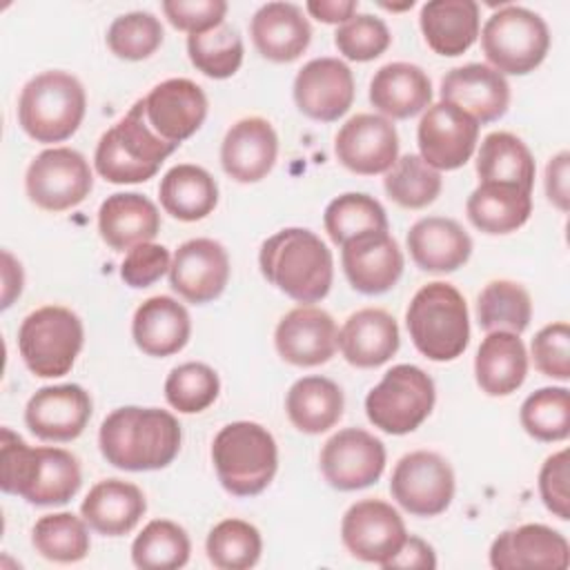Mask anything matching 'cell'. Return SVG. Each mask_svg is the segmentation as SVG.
I'll return each mask as SVG.
<instances>
[{"instance_id": "cell-1", "label": "cell", "mask_w": 570, "mask_h": 570, "mask_svg": "<svg viewBox=\"0 0 570 570\" xmlns=\"http://www.w3.org/2000/svg\"><path fill=\"white\" fill-rule=\"evenodd\" d=\"M178 419L160 407L125 405L105 416L98 445L107 463L127 472L167 468L180 450Z\"/></svg>"}, {"instance_id": "cell-2", "label": "cell", "mask_w": 570, "mask_h": 570, "mask_svg": "<svg viewBox=\"0 0 570 570\" xmlns=\"http://www.w3.org/2000/svg\"><path fill=\"white\" fill-rule=\"evenodd\" d=\"M82 485L78 459L62 448H31L11 428L0 430V488L31 505H65Z\"/></svg>"}, {"instance_id": "cell-3", "label": "cell", "mask_w": 570, "mask_h": 570, "mask_svg": "<svg viewBox=\"0 0 570 570\" xmlns=\"http://www.w3.org/2000/svg\"><path fill=\"white\" fill-rule=\"evenodd\" d=\"M258 267L267 283L301 305L323 301L334 281L332 252L305 227H285L263 240Z\"/></svg>"}, {"instance_id": "cell-4", "label": "cell", "mask_w": 570, "mask_h": 570, "mask_svg": "<svg viewBox=\"0 0 570 570\" xmlns=\"http://www.w3.org/2000/svg\"><path fill=\"white\" fill-rule=\"evenodd\" d=\"M405 325L414 347L430 361L461 356L470 343V314L463 294L443 281L423 285L410 301Z\"/></svg>"}, {"instance_id": "cell-5", "label": "cell", "mask_w": 570, "mask_h": 570, "mask_svg": "<svg viewBox=\"0 0 570 570\" xmlns=\"http://www.w3.org/2000/svg\"><path fill=\"white\" fill-rule=\"evenodd\" d=\"M212 463L229 494L256 497L276 476L278 448L272 432L261 423L234 421L214 436Z\"/></svg>"}, {"instance_id": "cell-6", "label": "cell", "mask_w": 570, "mask_h": 570, "mask_svg": "<svg viewBox=\"0 0 570 570\" xmlns=\"http://www.w3.org/2000/svg\"><path fill=\"white\" fill-rule=\"evenodd\" d=\"M178 147L163 140L145 120L142 100L109 127L94 154L96 171L114 185L145 183L156 176L163 160L171 156Z\"/></svg>"}, {"instance_id": "cell-7", "label": "cell", "mask_w": 570, "mask_h": 570, "mask_svg": "<svg viewBox=\"0 0 570 570\" xmlns=\"http://www.w3.org/2000/svg\"><path fill=\"white\" fill-rule=\"evenodd\" d=\"M87 111L82 82L60 69L33 76L18 98V122L36 142H62L71 138Z\"/></svg>"}, {"instance_id": "cell-8", "label": "cell", "mask_w": 570, "mask_h": 570, "mask_svg": "<svg viewBox=\"0 0 570 570\" xmlns=\"http://www.w3.org/2000/svg\"><path fill=\"white\" fill-rule=\"evenodd\" d=\"M85 343L82 321L62 305H42L18 327V350L31 374L40 379L65 376Z\"/></svg>"}, {"instance_id": "cell-9", "label": "cell", "mask_w": 570, "mask_h": 570, "mask_svg": "<svg viewBox=\"0 0 570 570\" xmlns=\"http://www.w3.org/2000/svg\"><path fill=\"white\" fill-rule=\"evenodd\" d=\"M481 49L499 73L525 76L548 56L550 29L532 9L505 4L494 11L481 29Z\"/></svg>"}, {"instance_id": "cell-10", "label": "cell", "mask_w": 570, "mask_h": 570, "mask_svg": "<svg viewBox=\"0 0 570 570\" xmlns=\"http://www.w3.org/2000/svg\"><path fill=\"white\" fill-rule=\"evenodd\" d=\"M436 401L434 381L421 367L401 363L390 367L379 385L365 396L370 423L387 434L414 432L432 412Z\"/></svg>"}, {"instance_id": "cell-11", "label": "cell", "mask_w": 570, "mask_h": 570, "mask_svg": "<svg viewBox=\"0 0 570 570\" xmlns=\"http://www.w3.org/2000/svg\"><path fill=\"white\" fill-rule=\"evenodd\" d=\"M94 187L87 158L71 147L40 151L27 167L24 189L29 200L45 212H65L80 205Z\"/></svg>"}, {"instance_id": "cell-12", "label": "cell", "mask_w": 570, "mask_h": 570, "mask_svg": "<svg viewBox=\"0 0 570 570\" xmlns=\"http://www.w3.org/2000/svg\"><path fill=\"white\" fill-rule=\"evenodd\" d=\"M392 499L414 517H436L454 499V470L436 452L414 450L403 454L390 479Z\"/></svg>"}, {"instance_id": "cell-13", "label": "cell", "mask_w": 570, "mask_h": 570, "mask_svg": "<svg viewBox=\"0 0 570 570\" xmlns=\"http://www.w3.org/2000/svg\"><path fill=\"white\" fill-rule=\"evenodd\" d=\"M318 465L334 490H363L381 479L385 445L363 428H345L323 443Z\"/></svg>"}, {"instance_id": "cell-14", "label": "cell", "mask_w": 570, "mask_h": 570, "mask_svg": "<svg viewBox=\"0 0 570 570\" xmlns=\"http://www.w3.org/2000/svg\"><path fill=\"white\" fill-rule=\"evenodd\" d=\"M341 539L352 557L383 568L405 543L407 530L399 510L387 501L363 499L343 514Z\"/></svg>"}, {"instance_id": "cell-15", "label": "cell", "mask_w": 570, "mask_h": 570, "mask_svg": "<svg viewBox=\"0 0 570 570\" xmlns=\"http://www.w3.org/2000/svg\"><path fill=\"white\" fill-rule=\"evenodd\" d=\"M419 156L436 171L463 167L476 149L479 122L450 102L430 105L416 129Z\"/></svg>"}, {"instance_id": "cell-16", "label": "cell", "mask_w": 570, "mask_h": 570, "mask_svg": "<svg viewBox=\"0 0 570 570\" xmlns=\"http://www.w3.org/2000/svg\"><path fill=\"white\" fill-rule=\"evenodd\" d=\"M336 160L358 174H385L399 158V134L390 118L379 114H356L341 125L334 138Z\"/></svg>"}, {"instance_id": "cell-17", "label": "cell", "mask_w": 570, "mask_h": 570, "mask_svg": "<svg viewBox=\"0 0 570 570\" xmlns=\"http://www.w3.org/2000/svg\"><path fill=\"white\" fill-rule=\"evenodd\" d=\"M352 69L338 58H314L294 78V102L301 114L318 122H334L354 102Z\"/></svg>"}, {"instance_id": "cell-18", "label": "cell", "mask_w": 570, "mask_h": 570, "mask_svg": "<svg viewBox=\"0 0 570 570\" xmlns=\"http://www.w3.org/2000/svg\"><path fill=\"white\" fill-rule=\"evenodd\" d=\"M140 100L147 125L176 147L194 136L207 118V96L189 78L163 80Z\"/></svg>"}, {"instance_id": "cell-19", "label": "cell", "mask_w": 570, "mask_h": 570, "mask_svg": "<svg viewBox=\"0 0 570 570\" xmlns=\"http://www.w3.org/2000/svg\"><path fill=\"white\" fill-rule=\"evenodd\" d=\"M91 396L76 383L40 387L24 407V423L33 436L51 443L78 439L91 419Z\"/></svg>"}, {"instance_id": "cell-20", "label": "cell", "mask_w": 570, "mask_h": 570, "mask_svg": "<svg viewBox=\"0 0 570 570\" xmlns=\"http://www.w3.org/2000/svg\"><path fill=\"white\" fill-rule=\"evenodd\" d=\"M229 281V254L214 238L185 240L169 267V285L194 305L218 298Z\"/></svg>"}, {"instance_id": "cell-21", "label": "cell", "mask_w": 570, "mask_h": 570, "mask_svg": "<svg viewBox=\"0 0 570 570\" xmlns=\"http://www.w3.org/2000/svg\"><path fill=\"white\" fill-rule=\"evenodd\" d=\"M341 265L356 292L376 296L399 283L403 252L387 232H365L341 245Z\"/></svg>"}, {"instance_id": "cell-22", "label": "cell", "mask_w": 570, "mask_h": 570, "mask_svg": "<svg viewBox=\"0 0 570 570\" xmlns=\"http://www.w3.org/2000/svg\"><path fill=\"white\" fill-rule=\"evenodd\" d=\"M336 336V323L325 309L298 305L278 321L274 345L283 361L298 367H314L334 356Z\"/></svg>"}, {"instance_id": "cell-23", "label": "cell", "mask_w": 570, "mask_h": 570, "mask_svg": "<svg viewBox=\"0 0 570 570\" xmlns=\"http://www.w3.org/2000/svg\"><path fill=\"white\" fill-rule=\"evenodd\" d=\"M441 100L459 107L479 125L499 120L510 107V85L503 73L483 62L450 69L441 78Z\"/></svg>"}, {"instance_id": "cell-24", "label": "cell", "mask_w": 570, "mask_h": 570, "mask_svg": "<svg viewBox=\"0 0 570 570\" xmlns=\"http://www.w3.org/2000/svg\"><path fill=\"white\" fill-rule=\"evenodd\" d=\"M570 563L568 539L543 523H523L501 532L490 546V566L497 570L552 568L566 570Z\"/></svg>"}, {"instance_id": "cell-25", "label": "cell", "mask_w": 570, "mask_h": 570, "mask_svg": "<svg viewBox=\"0 0 570 570\" xmlns=\"http://www.w3.org/2000/svg\"><path fill=\"white\" fill-rule=\"evenodd\" d=\"M278 156V136L269 120L249 116L236 120L220 142V165L236 183L263 180Z\"/></svg>"}, {"instance_id": "cell-26", "label": "cell", "mask_w": 570, "mask_h": 570, "mask_svg": "<svg viewBox=\"0 0 570 570\" xmlns=\"http://www.w3.org/2000/svg\"><path fill=\"white\" fill-rule=\"evenodd\" d=\"M401 345L394 316L381 307H363L347 316L336 336V347L354 367H379L387 363Z\"/></svg>"}, {"instance_id": "cell-27", "label": "cell", "mask_w": 570, "mask_h": 570, "mask_svg": "<svg viewBox=\"0 0 570 570\" xmlns=\"http://www.w3.org/2000/svg\"><path fill=\"white\" fill-rule=\"evenodd\" d=\"M256 51L272 62H294L309 47L312 24L294 2H267L249 20Z\"/></svg>"}, {"instance_id": "cell-28", "label": "cell", "mask_w": 570, "mask_h": 570, "mask_svg": "<svg viewBox=\"0 0 570 570\" xmlns=\"http://www.w3.org/2000/svg\"><path fill=\"white\" fill-rule=\"evenodd\" d=\"M407 249L423 272L448 274L468 263L472 238L454 218L425 216L410 227Z\"/></svg>"}, {"instance_id": "cell-29", "label": "cell", "mask_w": 570, "mask_h": 570, "mask_svg": "<svg viewBox=\"0 0 570 570\" xmlns=\"http://www.w3.org/2000/svg\"><path fill=\"white\" fill-rule=\"evenodd\" d=\"M191 334V321L183 303L171 296H151L138 305L131 318L136 347L147 356H171L180 352Z\"/></svg>"}, {"instance_id": "cell-30", "label": "cell", "mask_w": 570, "mask_h": 570, "mask_svg": "<svg viewBox=\"0 0 570 570\" xmlns=\"http://www.w3.org/2000/svg\"><path fill=\"white\" fill-rule=\"evenodd\" d=\"M98 232L116 252H129L140 243H151L160 232L158 207L136 191L111 194L98 209Z\"/></svg>"}, {"instance_id": "cell-31", "label": "cell", "mask_w": 570, "mask_h": 570, "mask_svg": "<svg viewBox=\"0 0 570 570\" xmlns=\"http://www.w3.org/2000/svg\"><path fill=\"white\" fill-rule=\"evenodd\" d=\"M370 102L390 120H405L432 102L430 76L412 62H387L370 80Z\"/></svg>"}, {"instance_id": "cell-32", "label": "cell", "mask_w": 570, "mask_h": 570, "mask_svg": "<svg viewBox=\"0 0 570 570\" xmlns=\"http://www.w3.org/2000/svg\"><path fill=\"white\" fill-rule=\"evenodd\" d=\"M145 512L147 501L142 490L122 479L98 481L80 503V514L87 525L105 537L131 532Z\"/></svg>"}, {"instance_id": "cell-33", "label": "cell", "mask_w": 570, "mask_h": 570, "mask_svg": "<svg viewBox=\"0 0 570 570\" xmlns=\"http://www.w3.org/2000/svg\"><path fill=\"white\" fill-rule=\"evenodd\" d=\"M421 33L439 56H461L479 38V4L474 0H430L419 13Z\"/></svg>"}, {"instance_id": "cell-34", "label": "cell", "mask_w": 570, "mask_h": 570, "mask_svg": "<svg viewBox=\"0 0 570 570\" xmlns=\"http://www.w3.org/2000/svg\"><path fill=\"white\" fill-rule=\"evenodd\" d=\"M528 374V352L519 334L488 332L474 356V376L488 396L517 392Z\"/></svg>"}, {"instance_id": "cell-35", "label": "cell", "mask_w": 570, "mask_h": 570, "mask_svg": "<svg viewBox=\"0 0 570 570\" xmlns=\"http://www.w3.org/2000/svg\"><path fill=\"white\" fill-rule=\"evenodd\" d=\"M470 223L483 234H510L532 214V191L510 183H481L465 203Z\"/></svg>"}, {"instance_id": "cell-36", "label": "cell", "mask_w": 570, "mask_h": 570, "mask_svg": "<svg viewBox=\"0 0 570 570\" xmlns=\"http://www.w3.org/2000/svg\"><path fill=\"white\" fill-rule=\"evenodd\" d=\"M163 209L183 223L207 218L218 205V185L214 176L198 165H174L158 185Z\"/></svg>"}, {"instance_id": "cell-37", "label": "cell", "mask_w": 570, "mask_h": 570, "mask_svg": "<svg viewBox=\"0 0 570 570\" xmlns=\"http://www.w3.org/2000/svg\"><path fill=\"white\" fill-rule=\"evenodd\" d=\"M343 390L327 376H303L285 396L287 419L303 434L327 432L343 416Z\"/></svg>"}, {"instance_id": "cell-38", "label": "cell", "mask_w": 570, "mask_h": 570, "mask_svg": "<svg viewBox=\"0 0 570 570\" xmlns=\"http://www.w3.org/2000/svg\"><path fill=\"white\" fill-rule=\"evenodd\" d=\"M476 174L481 183H510L532 191L537 165L519 136L510 131H492L481 140Z\"/></svg>"}, {"instance_id": "cell-39", "label": "cell", "mask_w": 570, "mask_h": 570, "mask_svg": "<svg viewBox=\"0 0 570 570\" xmlns=\"http://www.w3.org/2000/svg\"><path fill=\"white\" fill-rule=\"evenodd\" d=\"M532 318V298L528 289L514 281H490L476 296V321L485 332H512L528 330Z\"/></svg>"}, {"instance_id": "cell-40", "label": "cell", "mask_w": 570, "mask_h": 570, "mask_svg": "<svg viewBox=\"0 0 570 570\" xmlns=\"http://www.w3.org/2000/svg\"><path fill=\"white\" fill-rule=\"evenodd\" d=\"M31 546L40 557L56 563L82 561L91 548L87 521L73 512L45 514L31 528Z\"/></svg>"}, {"instance_id": "cell-41", "label": "cell", "mask_w": 570, "mask_h": 570, "mask_svg": "<svg viewBox=\"0 0 570 570\" xmlns=\"http://www.w3.org/2000/svg\"><path fill=\"white\" fill-rule=\"evenodd\" d=\"M189 554L191 543L185 528L169 519L149 521L131 543V561L140 570H178Z\"/></svg>"}, {"instance_id": "cell-42", "label": "cell", "mask_w": 570, "mask_h": 570, "mask_svg": "<svg viewBox=\"0 0 570 570\" xmlns=\"http://www.w3.org/2000/svg\"><path fill=\"white\" fill-rule=\"evenodd\" d=\"M323 225L334 245L365 234V232H387V214L383 205L363 191H347L330 200L323 214Z\"/></svg>"}, {"instance_id": "cell-43", "label": "cell", "mask_w": 570, "mask_h": 570, "mask_svg": "<svg viewBox=\"0 0 570 570\" xmlns=\"http://www.w3.org/2000/svg\"><path fill=\"white\" fill-rule=\"evenodd\" d=\"M207 559L220 570L254 568L263 552V539L256 525L243 519H223L216 523L205 541Z\"/></svg>"}, {"instance_id": "cell-44", "label": "cell", "mask_w": 570, "mask_h": 570, "mask_svg": "<svg viewBox=\"0 0 570 570\" xmlns=\"http://www.w3.org/2000/svg\"><path fill=\"white\" fill-rule=\"evenodd\" d=\"M187 53L200 73L223 80L240 69L245 47L238 29L223 22L205 33L187 36Z\"/></svg>"}, {"instance_id": "cell-45", "label": "cell", "mask_w": 570, "mask_h": 570, "mask_svg": "<svg viewBox=\"0 0 570 570\" xmlns=\"http://www.w3.org/2000/svg\"><path fill=\"white\" fill-rule=\"evenodd\" d=\"M441 174L419 154H405L396 158L383 178L385 194L405 209H421L432 205L441 194Z\"/></svg>"}, {"instance_id": "cell-46", "label": "cell", "mask_w": 570, "mask_h": 570, "mask_svg": "<svg viewBox=\"0 0 570 570\" xmlns=\"http://www.w3.org/2000/svg\"><path fill=\"white\" fill-rule=\"evenodd\" d=\"M523 430L543 443L563 441L570 434V392L568 387H541L532 392L519 412Z\"/></svg>"}, {"instance_id": "cell-47", "label": "cell", "mask_w": 570, "mask_h": 570, "mask_svg": "<svg viewBox=\"0 0 570 570\" xmlns=\"http://www.w3.org/2000/svg\"><path fill=\"white\" fill-rule=\"evenodd\" d=\"M220 392V379L207 363L189 361L176 365L165 379V399L180 414L207 410Z\"/></svg>"}, {"instance_id": "cell-48", "label": "cell", "mask_w": 570, "mask_h": 570, "mask_svg": "<svg viewBox=\"0 0 570 570\" xmlns=\"http://www.w3.org/2000/svg\"><path fill=\"white\" fill-rule=\"evenodd\" d=\"M165 31L160 20L149 11H129L107 29V47L122 60H145L163 45Z\"/></svg>"}, {"instance_id": "cell-49", "label": "cell", "mask_w": 570, "mask_h": 570, "mask_svg": "<svg viewBox=\"0 0 570 570\" xmlns=\"http://www.w3.org/2000/svg\"><path fill=\"white\" fill-rule=\"evenodd\" d=\"M392 42L387 24L372 13H354L347 22L338 24L334 45L341 56L354 62L379 58Z\"/></svg>"}, {"instance_id": "cell-50", "label": "cell", "mask_w": 570, "mask_h": 570, "mask_svg": "<svg viewBox=\"0 0 570 570\" xmlns=\"http://www.w3.org/2000/svg\"><path fill=\"white\" fill-rule=\"evenodd\" d=\"M534 367L557 381L570 379V327L568 323H550L541 327L530 345Z\"/></svg>"}, {"instance_id": "cell-51", "label": "cell", "mask_w": 570, "mask_h": 570, "mask_svg": "<svg viewBox=\"0 0 570 570\" xmlns=\"http://www.w3.org/2000/svg\"><path fill=\"white\" fill-rule=\"evenodd\" d=\"M160 7L169 24L189 36L223 24L227 13L225 0H165Z\"/></svg>"}, {"instance_id": "cell-52", "label": "cell", "mask_w": 570, "mask_h": 570, "mask_svg": "<svg viewBox=\"0 0 570 570\" xmlns=\"http://www.w3.org/2000/svg\"><path fill=\"white\" fill-rule=\"evenodd\" d=\"M171 267V256L165 245L140 243L131 247L120 265V278L134 289L154 285Z\"/></svg>"}, {"instance_id": "cell-53", "label": "cell", "mask_w": 570, "mask_h": 570, "mask_svg": "<svg viewBox=\"0 0 570 570\" xmlns=\"http://www.w3.org/2000/svg\"><path fill=\"white\" fill-rule=\"evenodd\" d=\"M570 465H568V450H559L550 454L539 472V494L543 505L559 517L561 521L570 519V492H568Z\"/></svg>"}, {"instance_id": "cell-54", "label": "cell", "mask_w": 570, "mask_h": 570, "mask_svg": "<svg viewBox=\"0 0 570 570\" xmlns=\"http://www.w3.org/2000/svg\"><path fill=\"white\" fill-rule=\"evenodd\" d=\"M570 154L563 149L552 156L546 165V196L559 209L568 212L570 207Z\"/></svg>"}, {"instance_id": "cell-55", "label": "cell", "mask_w": 570, "mask_h": 570, "mask_svg": "<svg viewBox=\"0 0 570 570\" xmlns=\"http://www.w3.org/2000/svg\"><path fill=\"white\" fill-rule=\"evenodd\" d=\"M385 570L392 568H436V557L430 543H425L421 537H410L401 546V550L383 566Z\"/></svg>"}, {"instance_id": "cell-56", "label": "cell", "mask_w": 570, "mask_h": 570, "mask_svg": "<svg viewBox=\"0 0 570 570\" xmlns=\"http://www.w3.org/2000/svg\"><path fill=\"white\" fill-rule=\"evenodd\" d=\"M305 9L321 22L343 24L356 13L358 2L356 0H309Z\"/></svg>"}, {"instance_id": "cell-57", "label": "cell", "mask_w": 570, "mask_h": 570, "mask_svg": "<svg viewBox=\"0 0 570 570\" xmlns=\"http://www.w3.org/2000/svg\"><path fill=\"white\" fill-rule=\"evenodd\" d=\"M2 309H7L13 303V298L20 296L24 283L20 263L7 249L2 252Z\"/></svg>"}, {"instance_id": "cell-58", "label": "cell", "mask_w": 570, "mask_h": 570, "mask_svg": "<svg viewBox=\"0 0 570 570\" xmlns=\"http://www.w3.org/2000/svg\"><path fill=\"white\" fill-rule=\"evenodd\" d=\"M412 0H407V2H403V4H383V9H390V11H403V9H412Z\"/></svg>"}]
</instances>
